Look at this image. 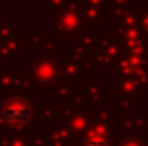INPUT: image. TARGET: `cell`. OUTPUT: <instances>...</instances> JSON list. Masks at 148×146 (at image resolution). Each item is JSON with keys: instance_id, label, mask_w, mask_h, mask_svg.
I'll list each match as a JSON object with an SVG mask.
<instances>
[{"instance_id": "1", "label": "cell", "mask_w": 148, "mask_h": 146, "mask_svg": "<svg viewBox=\"0 0 148 146\" xmlns=\"http://www.w3.org/2000/svg\"><path fill=\"white\" fill-rule=\"evenodd\" d=\"M28 120H30V108L24 102H10L0 112V122L10 124V126H22Z\"/></svg>"}]
</instances>
